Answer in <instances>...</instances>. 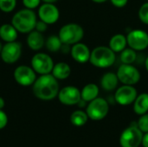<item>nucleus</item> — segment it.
Wrapping results in <instances>:
<instances>
[{"label": "nucleus", "instance_id": "f257e3e1", "mask_svg": "<svg viewBox=\"0 0 148 147\" xmlns=\"http://www.w3.org/2000/svg\"><path fill=\"white\" fill-rule=\"evenodd\" d=\"M32 86L34 95L42 101H51L55 99L60 90L58 80L52 74L40 75Z\"/></svg>", "mask_w": 148, "mask_h": 147}, {"label": "nucleus", "instance_id": "f03ea898", "mask_svg": "<svg viewBox=\"0 0 148 147\" xmlns=\"http://www.w3.org/2000/svg\"><path fill=\"white\" fill-rule=\"evenodd\" d=\"M36 21V15L34 10L25 8L15 13L11 19V24L18 32L29 34L35 29Z\"/></svg>", "mask_w": 148, "mask_h": 147}, {"label": "nucleus", "instance_id": "7ed1b4c3", "mask_svg": "<svg viewBox=\"0 0 148 147\" xmlns=\"http://www.w3.org/2000/svg\"><path fill=\"white\" fill-rule=\"evenodd\" d=\"M115 59V53L109 47L98 46L91 51L89 62L96 68H107L114 65Z\"/></svg>", "mask_w": 148, "mask_h": 147}, {"label": "nucleus", "instance_id": "20e7f679", "mask_svg": "<svg viewBox=\"0 0 148 147\" xmlns=\"http://www.w3.org/2000/svg\"><path fill=\"white\" fill-rule=\"evenodd\" d=\"M84 36L82 27L77 23H67L63 25L58 33L62 42L67 45H74L80 42Z\"/></svg>", "mask_w": 148, "mask_h": 147}, {"label": "nucleus", "instance_id": "39448f33", "mask_svg": "<svg viewBox=\"0 0 148 147\" xmlns=\"http://www.w3.org/2000/svg\"><path fill=\"white\" fill-rule=\"evenodd\" d=\"M109 106L108 101L103 98H95L91 101L86 109V113L89 119L93 120H103L108 113Z\"/></svg>", "mask_w": 148, "mask_h": 147}, {"label": "nucleus", "instance_id": "423d86ee", "mask_svg": "<svg viewBox=\"0 0 148 147\" xmlns=\"http://www.w3.org/2000/svg\"><path fill=\"white\" fill-rule=\"evenodd\" d=\"M116 74L119 81L124 85L134 86L140 81L141 77L140 71L133 64L122 63L119 67Z\"/></svg>", "mask_w": 148, "mask_h": 147}, {"label": "nucleus", "instance_id": "0eeeda50", "mask_svg": "<svg viewBox=\"0 0 148 147\" xmlns=\"http://www.w3.org/2000/svg\"><path fill=\"white\" fill-rule=\"evenodd\" d=\"M143 134L138 126H130L126 128L120 138L121 147H139L142 143Z\"/></svg>", "mask_w": 148, "mask_h": 147}, {"label": "nucleus", "instance_id": "6e6552de", "mask_svg": "<svg viewBox=\"0 0 148 147\" xmlns=\"http://www.w3.org/2000/svg\"><path fill=\"white\" fill-rule=\"evenodd\" d=\"M31 68L36 73L42 75L51 74L54 68L53 59L46 53H37L31 58Z\"/></svg>", "mask_w": 148, "mask_h": 147}, {"label": "nucleus", "instance_id": "1a4fd4ad", "mask_svg": "<svg viewBox=\"0 0 148 147\" xmlns=\"http://www.w3.org/2000/svg\"><path fill=\"white\" fill-rule=\"evenodd\" d=\"M22 55V45L20 42L14 41L6 42L1 50L0 55L3 62L7 64H12L16 62Z\"/></svg>", "mask_w": 148, "mask_h": 147}, {"label": "nucleus", "instance_id": "9d476101", "mask_svg": "<svg viewBox=\"0 0 148 147\" xmlns=\"http://www.w3.org/2000/svg\"><path fill=\"white\" fill-rule=\"evenodd\" d=\"M127 45L135 51H142L148 47V33L142 29H133L127 36Z\"/></svg>", "mask_w": 148, "mask_h": 147}, {"label": "nucleus", "instance_id": "9b49d317", "mask_svg": "<svg viewBox=\"0 0 148 147\" xmlns=\"http://www.w3.org/2000/svg\"><path fill=\"white\" fill-rule=\"evenodd\" d=\"M13 75L16 83L23 87L32 86L36 80L35 70L31 67L25 65H21L16 68Z\"/></svg>", "mask_w": 148, "mask_h": 147}, {"label": "nucleus", "instance_id": "f8f14e48", "mask_svg": "<svg viewBox=\"0 0 148 147\" xmlns=\"http://www.w3.org/2000/svg\"><path fill=\"white\" fill-rule=\"evenodd\" d=\"M137 96V90L134 86L123 84L115 91L114 100L119 105L127 106L134 103Z\"/></svg>", "mask_w": 148, "mask_h": 147}, {"label": "nucleus", "instance_id": "ddd939ff", "mask_svg": "<svg viewBox=\"0 0 148 147\" xmlns=\"http://www.w3.org/2000/svg\"><path fill=\"white\" fill-rule=\"evenodd\" d=\"M38 17L49 25L54 24L60 17V11L55 3H43L38 7Z\"/></svg>", "mask_w": 148, "mask_h": 147}, {"label": "nucleus", "instance_id": "4468645a", "mask_svg": "<svg viewBox=\"0 0 148 147\" xmlns=\"http://www.w3.org/2000/svg\"><path fill=\"white\" fill-rule=\"evenodd\" d=\"M57 97L59 101L66 106L76 105L82 99L81 91L74 86H67L60 89Z\"/></svg>", "mask_w": 148, "mask_h": 147}, {"label": "nucleus", "instance_id": "2eb2a0df", "mask_svg": "<svg viewBox=\"0 0 148 147\" xmlns=\"http://www.w3.org/2000/svg\"><path fill=\"white\" fill-rule=\"evenodd\" d=\"M70 53L72 58L78 63H86L89 61L91 55L89 48L82 42H77L72 45Z\"/></svg>", "mask_w": 148, "mask_h": 147}, {"label": "nucleus", "instance_id": "dca6fc26", "mask_svg": "<svg viewBox=\"0 0 148 147\" xmlns=\"http://www.w3.org/2000/svg\"><path fill=\"white\" fill-rule=\"evenodd\" d=\"M27 44L31 50L38 51L44 46L45 39L41 32L34 29L27 36Z\"/></svg>", "mask_w": 148, "mask_h": 147}, {"label": "nucleus", "instance_id": "f3484780", "mask_svg": "<svg viewBox=\"0 0 148 147\" xmlns=\"http://www.w3.org/2000/svg\"><path fill=\"white\" fill-rule=\"evenodd\" d=\"M119 81L116 73L107 72L101 79V87L105 91H113L117 88Z\"/></svg>", "mask_w": 148, "mask_h": 147}, {"label": "nucleus", "instance_id": "a211bd4d", "mask_svg": "<svg viewBox=\"0 0 148 147\" xmlns=\"http://www.w3.org/2000/svg\"><path fill=\"white\" fill-rule=\"evenodd\" d=\"M17 34L18 31L11 23H5L0 26V38L5 42L16 41Z\"/></svg>", "mask_w": 148, "mask_h": 147}, {"label": "nucleus", "instance_id": "6ab92c4d", "mask_svg": "<svg viewBox=\"0 0 148 147\" xmlns=\"http://www.w3.org/2000/svg\"><path fill=\"white\" fill-rule=\"evenodd\" d=\"M51 74L58 81L59 80H66L69 77V75L71 74V68L68 63H66L64 62H58L54 65Z\"/></svg>", "mask_w": 148, "mask_h": 147}, {"label": "nucleus", "instance_id": "aec40b11", "mask_svg": "<svg viewBox=\"0 0 148 147\" xmlns=\"http://www.w3.org/2000/svg\"><path fill=\"white\" fill-rule=\"evenodd\" d=\"M127 46V36L123 34H116L113 36L109 41V48L114 53H121Z\"/></svg>", "mask_w": 148, "mask_h": 147}, {"label": "nucleus", "instance_id": "412c9836", "mask_svg": "<svg viewBox=\"0 0 148 147\" xmlns=\"http://www.w3.org/2000/svg\"><path fill=\"white\" fill-rule=\"evenodd\" d=\"M99 95V87L95 83H89L83 87L81 91V96L86 102H90L91 101L97 98Z\"/></svg>", "mask_w": 148, "mask_h": 147}, {"label": "nucleus", "instance_id": "4be33fe9", "mask_svg": "<svg viewBox=\"0 0 148 147\" xmlns=\"http://www.w3.org/2000/svg\"><path fill=\"white\" fill-rule=\"evenodd\" d=\"M134 111L139 115H143L148 112V94L143 93L137 96L134 102Z\"/></svg>", "mask_w": 148, "mask_h": 147}, {"label": "nucleus", "instance_id": "5701e85b", "mask_svg": "<svg viewBox=\"0 0 148 147\" xmlns=\"http://www.w3.org/2000/svg\"><path fill=\"white\" fill-rule=\"evenodd\" d=\"M88 116L87 113L82 110H76L75 111L71 116H70V121L71 123L75 126H84L88 121Z\"/></svg>", "mask_w": 148, "mask_h": 147}, {"label": "nucleus", "instance_id": "b1692460", "mask_svg": "<svg viewBox=\"0 0 148 147\" xmlns=\"http://www.w3.org/2000/svg\"><path fill=\"white\" fill-rule=\"evenodd\" d=\"M45 46L49 51L57 52V51L61 50V48L62 46V41L58 36L51 35L45 41Z\"/></svg>", "mask_w": 148, "mask_h": 147}, {"label": "nucleus", "instance_id": "393cba45", "mask_svg": "<svg viewBox=\"0 0 148 147\" xmlns=\"http://www.w3.org/2000/svg\"><path fill=\"white\" fill-rule=\"evenodd\" d=\"M137 51L131 48H126L121 52V62L124 64H133L137 58Z\"/></svg>", "mask_w": 148, "mask_h": 147}, {"label": "nucleus", "instance_id": "a878e982", "mask_svg": "<svg viewBox=\"0 0 148 147\" xmlns=\"http://www.w3.org/2000/svg\"><path fill=\"white\" fill-rule=\"evenodd\" d=\"M16 5V0H0V10L3 12H11Z\"/></svg>", "mask_w": 148, "mask_h": 147}, {"label": "nucleus", "instance_id": "bb28decb", "mask_svg": "<svg viewBox=\"0 0 148 147\" xmlns=\"http://www.w3.org/2000/svg\"><path fill=\"white\" fill-rule=\"evenodd\" d=\"M138 16H139L140 20L143 23L148 25V2L143 3L140 7L139 11H138Z\"/></svg>", "mask_w": 148, "mask_h": 147}, {"label": "nucleus", "instance_id": "cd10ccee", "mask_svg": "<svg viewBox=\"0 0 148 147\" xmlns=\"http://www.w3.org/2000/svg\"><path fill=\"white\" fill-rule=\"evenodd\" d=\"M138 127L142 133H148V113H145L140 116L138 120Z\"/></svg>", "mask_w": 148, "mask_h": 147}, {"label": "nucleus", "instance_id": "c85d7f7f", "mask_svg": "<svg viewBox=\"0 0 148 147\" xmlns=\"http://www.w3.org/2000/svg\"><path fill=\"white\" fill-rule=\"evenodd\" d=\"M42 0H23V3L25 8L29 10H34L40 6Z\"/></svg>", "mask_w": 148, "mask_h": 147}, {"label": "nucleus", "instance_id": "c756f323", "mask_svg": "<svg viewBox=\"0 0 148 147\" xmlns=\"http://www.w3.org/2000/svg\"><path fill=\"white\" fill-rule=\"evenodd\" d=\"M8 124V116L7 114L3 111V109H0V130L3 129Z\"/></svg>", "mask_w": 148, "mask_h": 147}, {"label": "nucleus", "instance_id": "7c9ffc66", "mask_svg": "<svg viewBox=\"0 0 148 147\" xmlns=\"http://www.w3.org/2000/svg\"><path fill=\"white\" fill-rule=\"evenodd\" d=\"M48 25L46 23H44L43 21L42 20H39V21H36V27H35V29L42 33L44 31H46L47 28H48Z\"/></svg>", "mask_w": 148, "mask_h": 147}, {"label": "nucleus", "instance_id": "2f4dec72", "mask_svg": "<svg viewBox=\"0 0 148 147\" xmlns=\"http://www.w3.org/2000/svg\"><path fill=\"white\" fill-rule=\"evenodd\" d=\"M110 2L114 6L117 8H123L127 4L128 0H110Z\"/></svg>", "mask_w": 148, "mask_h": 147}, {"label": "nucleus", "instance_id": "473e14b6", "mask_svg": "<svg viewBox=\"0 0 148 147\" xmlns=\"http://www.w3.org/2000/svg\"><path fill=\"white\" fill-rule=\"evenodd\" d=\"M144 147H148V133H146L145 135H143V139H142V143Z\"/></svg>", "mask_w": 148, "mask_h": 147}, {"label": "nucleus", "instance_id": "72a5a7b5", "mask_svg": "<svg viewBox=\"0 0 148 147\" xmlns=\"http://www.w3.org/2000/svg\"><path fill=\"white\" fill-rule=\"evenodd\" d=\"M4 106H5V101H4V100H3L2 97H0V109H3V108L4 107Z\"/></svg>", "mask_w": 148, "mask_h": 147}, {"label": "nucleus", "instance_id": "f704fd0d", "mask_svg": "<svg viewBox=\"0 0 148 147\" xmlns=\"http://www.w3.org/2000/svg\"><path fill=\"white\" fill-rule=\"evenodd\" d=\"M91 1H93L94 3H103L107 2L108 0H91Z\"/></svg>", "mask_w": 148, "mask_h": 147}, {"label": "nucleus", "instance_id": "c9c22d12", "mask_svg": "<svg viewBox=\"0 0 148 147\" xmlns=\"http://www.w3.org/2000/svg\"><path fill=\"white\" fill-rule=\"evenodd\" d=\"M43 3H55L58 0H42Z\"/></svg>", "mask_w": 148, "mask_h": 147}, {"label": "nucleus", "instance_id": "e433bc0d", "mask_svg": "<svg viewBox=\"0 0 148 147\" xmlns=\"http://www.w3.org/2000/svg\"><path fill=\"white\" fill-rule=\"evenodd\" d=\"M145 67H146V69L148 72V56L146 58V61H145Z\"/></svg>", "mask_w": 148, "mask_h": 147}, {"label": "nucleus", "instance_id": "4c0bfd02", "mask_svg": "<svg viewBox=\"0 0 148 147\" xmlns=\"http://www.w3.org/2000/svg\"><path fill=\"white\" fill-rule=\"evenodd\" d=\"M3 44L1 43V42H0V53H1V50H2V49H3Z\"/></svg>", "mask_w": 148, "mask_h": 147}, {"label": "nucleus", "instance_id": "58836bf2", "mask_svg": "<svg viewBox=\"0 0 148 147\" xmlns=\"http://www.w3.org/2000/svg\"><path fill=\"white\" fill-rule=\"evenodd\" d=\"M147 2H148V0H147Z\"/></svg>", "mask_w": 148, "mask_h": 147}]
</instances>
